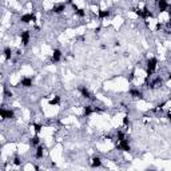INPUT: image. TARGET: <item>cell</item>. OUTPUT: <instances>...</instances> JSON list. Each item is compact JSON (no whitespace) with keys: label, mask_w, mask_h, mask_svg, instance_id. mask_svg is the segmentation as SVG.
Wrapping results in <instances>:
<instances>
[{"label":"cell","mask_w":171,"mask_h":171,"mask_svg":"<svg viewBox=\"0 0 171 171\" xmlns=\"http://www.w3.org/2000/svg\"><path fill=\"white\" fill-rule=\"evenodd\" d=\"M96 110H98V108L92 107V106H86V107H84V111H83V115H84V116H90V115L94 114Z\"/></svg>","instance_id":"cell-10"},{"label":"cell","mask_w":171,"mask_h":171,"mask_svg":"<svg viewBox=\"0 0 171 171\" xmlns=\"http://www.w3.org/2000/svg\"><path fill=\"white\" fill-rule=\"evenodd\" d=\"M90 165H91V167H100L102 166L100 156H94V158L91 159V162H90Z\"/></svg>","instance_id":"cell-9"},{"label":"cell","mask_w":171,"mask_h":171,"mask_svg":"<svg viewBox=\"0 0 171 171\" xmlns=\"http://www.w3.org/2000/svg\"><path fill=\"white\" fill-rule=\"evenodd\" d=\"M19 86H22V87H24V88H29V87H32V78L24 76V78L20 80Z\"/></svg>","instance_id":"cell-5"},{"label":"cell","mask_w":171,"mask_h":171,"mask_svg":"<svg viewBox=\"0 0 171 171\" xmlns=\"http://www.w3.org/2000/svg\"><path fill=\"white\" fill-rule=\"evenodd\" d=\"M167 118H168V121L171 122V112H168V114H167Z\"/></svg>","instance_id":"cell-16"},{"label":"cell","mask_w":171,"mask_h":171,"mask_svg":"<svg viewBox=\"0 0 171 171\" xmlns=\"http://www.w3.org/2000/svg\"><path fill=\"white\" fill-rule=\"evenodd\" d=\"M29 144H31L32 147H38L39 144H40V138H39L38 135L31 138V139H29Z\"/></svg>","instance_id":"cell-13"},{"label":"cell","mask_w":171,"mask_h":171,"mask_svg":"<svg viewBox=\"0 0 171 171\" xmlns=\"http://www.w3.org/2000/svg\"><path fill=\"white\" fill-rule=\"evenodd\" d=\"M156 67H158V60L156 57H150L147 60V64H146V74H147V78H151L155 72Z\"/></svg>","instance_id":"cell-1"},{"label":"cell","mask_w":171,"mask_h":171,"mask_svg":"<svg viewBox=\"0 0 171 171\" xmlns=\"http://www.w3.org/2000/svg\"><path fill=\"white\" fill-rule=\"evenodd\" d=\"M43 156H44V149H43L41 144H39L35 150V158L36 159H43Z\"/></svg>","instance_id":"cell-8"},{"label":"cell","mask_w":171,"mask_h":171,"mask_svg":"<svg viewBox=\"0 0 171 171\" xmlns=\"http://www.w3.org/2000/svg\"><path fill=\"white\" fill-rule=\"evenodd\" d=\"M41 128H43V126H41V124H38V123H35L34 124V130H35V132L36 134H39L41 131Z\"/></svg>","instance_id":"cell-15"},{"label":"cell","mask_w":171,"mask_h":171,"mask_svg":"<svg viewBox=\"0 0 171 171\" xmlns=\"http://www.w3.org/2000/svg\"><path fill=\"white\" fill-rule=\"evenodd\" d=\"M3 56L6 60H11V57H12V50L11 47H6L3 51Z\"/></svg>","instance_id":"cell-11"},{"label":"cell","mask_w":171,"mask_h":171,"mask_svg":"<svg viewBox=\"0 0 171 171\" xmlns=\"http://www.w3.org/2000/svg\"><path fill=\"white\" fill-rule=\"evenodd\" d=\"M20 39H22V44L24 46H28L29 40H31V32L29 31H22V34H20Z\"/></svg>","instance_id":"cell-2"},{"label":"cell","mask_w":171,"mask_h":171,"mask_svg":"<svg viewBox=\"0 0 171 171\" xmlns=\"http://www.w3.org/2000/svg\"><path fill=\"white\" fill-rule=\"evenodd\" d=\"M128 94H130L132 98H135V99H142L143 98V92L140 91V90H138V88H131L130 91H128Z\"/></svg>","instance_id":"cell-7"},{"label":"cell","mask_w":171,"mask_h":171,"mask_svg":"<svg viewBox=\"0 0 171 171\" xmlns=\"http://www.w3.org/2000/svg\"><path fill=\"white\" fill-rule=\"evenodd\" d=\"M79 91H80V94H82V96L83 98H86V99H91V100H94V96H92V94L88 91V88H86V87H79Z\"/></svg>","instance_id":"cell-6"},{"label":"cell","mask_w":171,"mask_h":171,"mask_svg":"<svg viewBox=\"0 0 171 171\" xmlns=\"http://www.w3.org/2000/svg\"><path fill=\"white\" fill-rule=\"evenodd\" d=\"M86 10H83V8H78V10L75 11V16H78V18H80V19H82V18H86Z\"/></svg>","instance_id":"cell-14"},{"label":"cell","mask_w":171,"mask_h":171,"mask_svg":"<svg viewBox=\"0 0 171 171\" xmlns=\"http://www.w3.org/2000/svg\"><path fill=\"white\" fill-rule=\"evenodd\" d=\"M52 12L56 13V15H59V13H63L64 11H66V4L64 3H59V4H55L54 7H52Z\"/></svg>","instance_id":"cell-3"},{"label":"cell","mask_w":171,"mask_h":171,"mask_svg":"<svg viewBox=\"0 0 171 171\" xmlns=\"http://www.w3.org/2000/svg\"><path fill=\"white\" fill-rule=\"evenodd\" d=\"M110 16V11L108 10H99L98 11V18L99 19H106Z\"/></svg>","instance_id":"cell-12"},{"label":"cell","mask_w":171,"mask_h":171,"mask_svg":"<svg viewBox=\"0 0 171 171\" xmlns=\"http://www.w3.org/2000/svg\"><path fill=\"white\" fill-rule=\"evenodd\" d=\"M62 60V51L60 50H54L52 56H51V62L52 63H59Z\"/></svg>","instance_id":"cell-4"}]
</instances>
